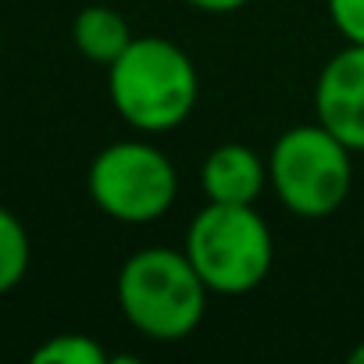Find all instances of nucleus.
I'll list each match as a JSON object with an SVG mask.
<instances>
[{"mask_svg": "<svg viewBox=\"0 0 364 364\" xmlns=\"http://www.w3.org/2000/svg\"><path fill=\"white\" fill-rule=\"evenodd\" d=\"M182 250L204 286L218 296H243L257 289L275 261L272 229L254 204L208 200V208L190 222Z\"/></svg>", "mask_w": 364, "mask_h": 364, "instance_id": "obj_3", "label": "nucleus"}, {"mask_svg": "<svg viewBox=\"0 0 364 364\" xmlns=\"http://www.w3.org/2000/svg\"><path fill=\"white\" fill-rule=\"evenodd\" d=\"M200 186L215 204H257L268 186V161L247 143H222L204 157Z\"/></svg>", "mask_w": 364, "mask_h": 364, "instance_id": "obj_7", "label": "nucleus"}, {"mask_svg": "<svg viewBox=\"0 0 364 364\" xmlns=\"http://www.w3.org/2000/svg\"><path fill=\"white\" fill-rule=\"evenodd\" d=\"M107 93L132 129L168 132L193 114L200 79L197 65L178 43L164 36H139L107 65Z\"/></svg>", "mask_w": 364, "mask_h": 364, "instance_id": "obj_1", "label": "nucleus"}, {"mask_svg": "<svg viewBox=\"0 0 364 364\" xmlns=\"http://www.w3.org/2000/svg\"><path fill=\"white\" fill-rule=\"evenodd\" d=\"M29 272V232L26 225L0 208V296L11 293Z\"/></svg>", "mask_w": 364, "mask_h": 364, "instance_id": "obj_9", "label": "nucleus"}, {"mask_svg": "<svg viewBox=\"0 0 364 364\" xmlns=\"http://www.w3.org/2000/svg\"><path fill=\"white\" fill-rule=\"evenodd\" d=\"M182 4H190V8H197V11H208V15H229V11L247 8L250 0H182Z\"/></svg>", "mask_w": 364, "mask_h": 364, "instance_id": "obj_12", "label": "nucleus"}, {"mask_svg": "<svg viewBox=\"0 0 364 364\" xmlns=\"http://www.w3.org/2000/svg\"><path fill=\"white\" fill-rule=\"evenodd\" d=\"M208 293L186 250L171 247L136 250L118 272V307L125 321L154 343L193 336L204 321Z\"/></svg>", "mask_w": 364, "mask_h": 364, "instance_id": "obj_2", "label": "nucleus"}, {"mask_svg": "<svg viewBox=\"0 0 364 364\" xmlns=\"http://www.w3.org/2000/svg\"><path fill=\"white\" fill-rule=\"evenodd\" d=\"M33 360L36 364H104L107 353L97 339L82 332H61V336H50L43 346H36Z\"/></svg>", "mask_w": 364, "mask_h": 364, "instance_id": "obj_10", "label": "nucleus"}, {"mask_svg": "<svg viewBox=\"0 0 364 364\" xmlns=\"http://www.w3.org/2000/svg\"><path fill=\"white\" fill-rule=\"evenodd\" d=\"M93 204L125 225L157 222L178 197V175L164 150L143 139H122L104 146L86 175Z\"/></svg>", "mask_w": 364, "mask_h": 364, "instance_id": "obj_5", "label": "nucleus"}, {"mask_svg": "<svg viewBox=\"0 0 364 364\" xmlns=\"http://www.w3.org/2000/svg\"><path fill=\"white\" fill-rule=\"evenodd\" d=\"M72 40H75V50L93 61V65H111L122 58V50L136 40L129 33V22L114 11V8H104V4H90L75 15L72 22Z\"/></svg>", "mask_w": 364, "mask_h": 364, "instance_id": "obj_8", "label": "nucleus"}, {"mask_svg": "<svg viewBox=\"0 0 364 364\" xmlns=\"http://www.w3.org/2000/svg\"><path fill=\"white\" fill-rule=\"evenodd\" d=\"M350 146L318 118L286 129L268 154V186L296 218H325L343 208L353 186Z\"/></svg>", "mask_w": 364, "mask_h": 364, "instance_id": "obj_4", "label": "nucleus"}, {"mask_svg": "<svg viewBox=\"0 0 364 364\" xmlns=\"http://www.w3.org/2000/svg\"><path fill=\"white\" fill-rule=\"evenodd\" d=\"M325 8L346 43H364V0H325Z\"/></svg>", "mask_w": 364, "mask_h": 364, "instance_id": "obj_11", "label": "nucleus"}, {"mask_svg": "<svg viewBox=\"0 0 364 364\" xmlns=\"http://www.w3.org/2000/svg\"><path fill=\"white\" fill-rule=\"evenodd\" d=\"M350 360H353V364H364V343L350 350Z\"/></svg>", "mask_w": 364, "mask_h": 364, "instance_id": "obj_13", "label": "nucleus"}, {"mask_svg": "<svg viewBox=\"0 0 364 364\" xmlns=\"http://www.w3.org/2000/svg\"><path fill=\"white\" fill-rule=\"evenodd\" d=\"M314 114L353 154L364 150V43H346L325 61L314 82Z\"/></svg>", "mask_w": 364, "mask_h": 364, "instance_id": "obj_6", "label": "nucleus"}]
</instances>
